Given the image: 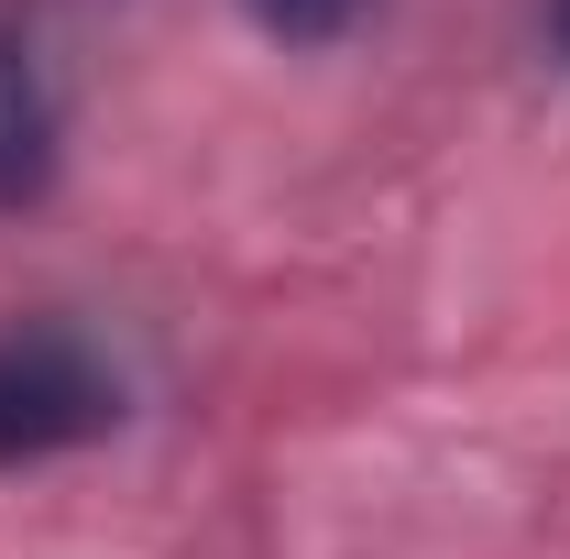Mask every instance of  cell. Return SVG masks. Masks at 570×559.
I'll use <instances>...</instances> for the list:
<instances>
[{"mask_svg": "<svg viewBox=\"0 0 570 559\" xmlns=\"http://www.w3.org/2000/svg\"><path fill=\"white\" fill-rule=\"evenodd\" d=\"M110 428H121V373L99 362L88 330H67V318L0 330V472L67 461V450L110 439Z\"/></svg>", "mask_w": 570, "mask_h": 559, "instance_id": "obj_1", "label": "cell"}, {"mask_svg": "<svg viewBox=\"0 0 570 559\" xmlns=\"http://www.w3.org/2000/svg\"><path fill=\"white\" fill-rule=\"evenodd\" d=\"M45 187H56V77L22 0H0V209H33Z\"/></svg>", "mask_w": 570, "mask_h": 559, "instance_id": "obj_2", "label": "cell"}, {"mask_svg": "<svg viewBox=\"0 0 570 559\" xmlns=\"http://www.w3.org/2000/svg\"><path fill=\"white\" fill-rule=\"evenodd\" d=\"M242 11L275 45H352L362 22H373V0H242Z\"/></svg>", "mask_w": 570, "mask_h": 559, "instance_id": "obj_3", "label": "cell"}, {"mask_svg": "<svg viewBox=\"0 0 570 559\" xmlns=\"http://www.w3.org/2000/svg\"><path fill=\"white\" fill-rule=\"evenodd\" d=\"M549 33H560V56H570V0H549Z\"/></svg>", "mask_w": 570, "mask_h": 559, "instance_id": "obj_4", "label": "cell"}]
</instances>
